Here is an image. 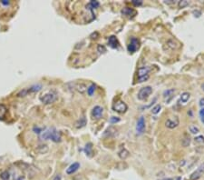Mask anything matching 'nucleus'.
I'll return each instance as SVG.
<instances>
[{
    "label": "nucleus",
    "mask_w": 204,
    "mask_h": 180,
    "mask_svg": "<svg viewBox=\"0 0 204 180\" xmlns=\"http://www.w3.org/2000/svg\"><path fill=\"white\" fill-rule=\"evenodd\" d=\"M39 137L42 140L51 139V140L55 142V143H58V142L61 141V134H60V132L58 130L55 129L54 127L47 128V129L44 130L39 135Z\"/></svg>",
    "instance_id": "1"
},
{
    "label": "nucleus",
    "mask_w": 204,
    "mask_h": 180,
    "mask_svg": "<svg viewBox=\"0 0 204 180\" xmlns=\"http://www.w3.org/2000/svg\"><path fill=\"white\" fill-rule=\"evenodd\" d=\"M39 99L41 102L44 103V104L50 105V104H53V103H54L57 100V94L54 91H50L45 94L41 95Z\"/></svg>",
    "instance_id": "2"
},
{
    "label": "nucleus",
    "mask_w": 204,
    "mask_h": 180,
    "mask_svg": "<svg viewBox=\"0 0 204 180\" xmlns=\"http://www.w3.org/2000/svg\"><path fill=\"white\" fill-rule=\"evenodd\" d=\"M152 70L151 66H141L138 69V82L139 83H142L149 78V73Z\"/></svg>",
    "instance_id": "3"
},
{
    "label": "nucleus",
    "mask_w": 204,
    "mask_h": 180,
    "mask_svg": "<svg viewBox=\"0 0 204 180\" xmlns=\"http://www.w3.org/2000/svg\"><path fill=\"white\" fill-rule=\"evenodd\" d=\"M152 93V87L150 86H147L142 87V88L140 89L139 93H138V98L140 100H146L148 97L151 96V94Z\"/></svg>",
    "instance_id": "4"
},
{
    "label": "nucleus",
    "mask_w": 204,
    "mask_h": 180,
    "mask_svg": "<svg viewBox=\"0 0 204 180\" xmlns=\"http://www.w3.org/2000/svg\"><path fill=\"white\" fill-rule=\"evenodd\" d=\"M128 109V106L122 100H117L113 105V110L117 113H124Z\"/></svg>",
    "instance_id": "5"
},
{
    "label": "nucleus",
    "mask_w": 204,
    "mask_h": 180,
    "mask_svg": "<svg viewBox=\"0 0 204 180\" xmlns=\"http://www.w3.org/2000/svg\"><path fill=\"white\" fill-rule=\"evenodd\" d=\"M140 48V41L137 39L136 37H132L131 42L127 47V49L130 53H134L136 52V50Z\"/></svg>",
    "instance_id": "6"
},
{
    "label": "nucleus",
    "mask_w": 204,
    "mask_h": 180,
    "mask_svg": "<svg viewBox=\"0 0 204 180\" xmlns=\"http://www.w3.org/2000/svg\"><path fill=\"white\" fill-rule=\"evenodd\" d=\"M103 114H104V108L100 106H95L93 108V110H92V116L96 120L101 119V118L103 117Z\"/></svg>",
    "instance_id": "7"
},
{
    "label": "nucleus",
    "mask_w": 204,
    "mask_h": 180,
    "mask_svg": "<svg viewBox=\"0 0 204 180\" xmlns=\"http://www.w3.org/2000/svg\"><path fill=\"white\" fill-rule=\"evenodd\" d=\"M203 173H204V163L201 164V166L199 167L196 169V170L191 175L190 179H191V180H198L199 178L201 177V176L203 175Z\"/></svg>",
    "instance_id": "8"
},
{
    "label": "nucleus",
    "mask_w": 204,
    "mask_h": 180,
    "mask_svg": "<svg viewBox=\"0 0 204 180\" xmlns=\"http://www.w3.org/2000/svg\"><path fill=\"white\" fill-rule=\"evenodd\" d=\"M180 124V120H179V117L178 116H174L173 118H169L167 119L165 122V126L170 128V129H173V128L177 127Z\"/></svg>",
    "instance_id": "9"
},
{
    "label": "nucleus",
    "mask_w": 204,
    "mask_h": 180,
    "mask_svg": "<svg viewBox=\"0 0 204 180\" xmlns=\"http://www.w3.org/2000/svg\"><path fill=\"white\" fill-rule=\"evenodd\" d=\"M145 129V119L144 116H141L139 117L138 121H137V124H136V131L138 135H142V133L144 132Z\"/></svg>",
    "instance_id": "10"
},
{
    "label": "nucleus",
    "mask_w": 204,
    "mask_h": 180,
    "mask_svg": "<svg viewBox=\"0 0 204 180\" xmlns=\"http://www.w3.org/2000/svg\"><path fill=\"white\" fill-rule=\"evenodd\" d=\"M122 14L124 15V16L129 17V18H132V17H134L137 15V12H136V10L132 9V8L124 7V9L122 10Z\"/></svg>",
    "instance_id": "11"
},
{
    "label": "nucleus",
    "mask_w": 204,
    "mask_h": 180,
    "mask_svg": "<svg viewBox=\"0 0 204 180\" xmlns=\"http://www.w3.org/2000/svg\"><path fill=\"white\" fill-rule=\"evenodd\" d=\"M108 45L112 48H117L119 47V42L118 39L116 38L115 35H111L108 38Z\"/></svg>",
    "instance_id": "12"
},
{
    "label": "nucleus",
    "mask_w": 204,
    "mask_h": 180,
    "mask_svg": "<svg viewBox=\"0 0 204 180\" xmlns=\"http://www.w3.org/2000/svg\"><path fill=\"white\" fill-rule=\"evenodd\" d=\"M79 168H80V164L79 163H77V162L73 163L67 169H66V173H67L68 175H72L74 172L77 171Z\"/></svg>",
    "instance_id": "13"
},
{
    "label": "nucleus",
    "mask_w": 204,
    "mask_h": 180,
    "mask_svg": "<svg viewBox=\"0 0 204 180\" xmlns=\"http://www.w3.org/2000/svg\"><path fill=\"white\" fill-rule=\"evenodd\" d=\"M175 92V89L174 88H171V89H167L163 92V97H164V99L166 100V102H169L173 96V94H174Z\"/></svg>",
    "instance_id": "14"
},
{
    "label": "nucleus",
    "mask_w": 204,
    "mask_h": 180,
    "mask_svg": "<svg viewBox=\"0 0 204 180\" xmlns=\"http://www.w3.org/2000/svg\"><path fill=\"white\" fill-rule=\"evenodd\" d=\"M74 89H76L78 92H80L81 94H84L85 91H87V86H85L84 84H83V83H80V84L74 83Z\"/></svg>",
    "instance_id": "15"
},
{
    "label": "nucleus",
    "mask_w": 204,
    "mask_h": 180,
    "mask_svg": "<svg viewBox=\"0 0 204 180\" xmlns=\"http://www.w3.org/2000/svg\"><path fill=\"white\" fill-rule=\"evenodd\" d=\"M86 123H87V121H86L85 116H82V117H80V119H78L77 121L75 122L74 125H75L76 128H82V127L85 126Z\"/></svg>",
    "instance_id": "16"
},
{
    "label": "nucleus",
    "mask_w": 204,
    "mask_h": 180,
    "mask_svg": "<svg viewBox=\"0 0 204 180\" xmlns=\"http://www.w3.org/2000/svg\"><path fill=\"white\" fill-rule=\"evenodd\" d=\"M43 86L41 84H37V85H34L32 86H30L27 88V91H28V94L30 93H35V92H38L42 89Z\"/></svg>",
    "instance_id": "17"
},
{
    "label": "nucleus",
    "mask_w": 204,
    "mask_h": 180,
    "mask_svg": "<svg viewBox=\"0 0 204 180\" xmlns=\"http://www.w3.org/2000/svg\"><path fill=\"white\" fill-rule=\"evenodd\" d=\"M100 7V3L98 1H91L87 6H86V8L91 10L92 11V14H93V9H95Z\"/></svg>",
    "instance_id": "18"
},
{
    "label": "nucleus",
    "mask_w": 204,
    "mask_h": 180,
    "mask_svg": "<svg viewBox=\"0 0 204 180\" xmlns=\"http://www.w3.org/2000/svg\"><path fill=\"white\" fill-rule=\"evenodd\" d=\"M7 113V109L6 106L0 105V120H4L5 119Z\"/></svg>",
    "instance_id": "19"
},
{
    "label": "nucleus",
    "mask_w": 204,
    "mask_h": 180,
    "mask_svg": "<svg viewBox=\"0 0 204 180\" xmlns=\"http://www.w3.org/2000/svg\"><path fill=\"white\" fill-rule=\"evenodd\" d=\"M115 132H116V130L114 129V128L113 126H110L109 128H107V129L105 130V132L104 133V137H112V136L114 135Z\"/></svg>",
    "instance_id": "20"
},
{
    "label": "nucleus",
    "mask_w": 204,
    "mask_h": 180,
    "mask_svg": "<svg viewBox=\"0 0 204 180\" xmlns=\"http://www.w3.org/2000/svg\"><path fill=\"white\" fill-rule=\"evenodd\" d=\"M129 155H130L129 151L127 150V149H125V148L122 149V150H121V151H119V153H118V156H119V157H120V158H122V159H125V158H127V157H129Z\"/></svg>",
    "instance_id": "21"
},
{
    "label": "nucleus",
    "mask_w": 204,
    "mask_h": 180,
    "mask_svg": "<svg viewBox=\"0 0 204 180\" xmlns=\"http://www.w3.org/2000/svg\"><path fill=\"white\" fill-rule=\"evenodd\" d=\"M190 97H191V94L189 93V92H184V93H182L181 96V101L185 104V103H187L189 101Z\"/></svg>",
    "instance_id": "22"
},
{
    "label": "nucleus",
    "mask_w": 204,
    "mask_h": 180,
    "mask_svg": "<svg viewBox=\"0 0 204 180\" xmlns=\"http://www.w3.org/2000/svg\"><path fill=\"white\" fill-rule=\"evenodd\" d=\"M93 145H92V143H88V144H86V146L84 147V152L85 154L87 155L88 157H91L92 156V153H93V151H92V149H93V147H92Z\"/></svg>",
    "instance_id": "23"
},
{
    "label": "nucleus",
    "mask_w": 204,
    "mask_h": 180,
    "mask_svg": "<svg viewBox=\"0 0 204 180\" xmlns=\"http://www.w3.org/2000/svg\"><path fill=\"white\" fill-rule=\"evenodd\" d=\"M37 151L40 154H45L48 151V147L47 145H40L37 148Z\"/></svg>",
    "instance_id": "24"
},
{
    "label": "nucleus",
    "mask_w": 204,
    "mask_h": 180,
    "mask_svg": "<svg viewBox=\"0 0 204 180\" xmlns=\"http://www.w3.org/2000/svg\"><path fill=\"white\" fill-rule=\"evenodd\" d=\"M95 88H96V86L95 84H91L89 87H87V94L91 96H93L94 93V91H95Z\"/></svg>",
    "instance_id": "25"
},
{
    "label": "nucleus",
    "mask_w": 204,
    "mask_h": 180,
    "mask_svg": "<svg viewBox=\"0 0 204 180\" xmlns=\"http://www.w3.org/2000/svg\"><path fill=\"white\" fill-rule=\"evenodd\" d=\"M161 109V105H156L155 106L152 107V113L153 115H157L158 113H159Z\"/></svg>",
    "instance_id": "26"
},
{
    "label": "nucleus",
    "mask_w": 204,
    "mask_h": 180,
    "mask_svg": "<svg viewBox=\"0 0 204 180\" xmlns=\"http://www.w3.org/2000/svg\"><path fill=\"white\" fill-rule=\"evenodd\" d=\"M0 177H1L2 180H9L10 174L7 171H4V172L1 173V175H0Z\"/></svg>",
    "instance_id": "27"
},
{
    "label": "nucleus",
    "mask_w": 204,
    "mask_h": 180,
    "mask_svg": "<svg viewBox=\"0 0 204 180\" xmlns=\"http://www.w3.org/2000/svg\"><path fill=\"white\" fill-rule=\"evenodd\" d=\"M189 130H190V132L192 133V134H198L199 132H200V130H199V127L194 126V125L190 126V127H189Z\"/></svg>",
    "instance_id": "28"
},
{
    "label": "nucleus",
    "mask_w": 204,
    "mask_h": 180,
    "mask_svg": "<svg viewBox=\"0 0 204 180\" xmlns=\"http://www.w3.org/2000/svg\"><path fill=\"white\" fill-rule=\"evenodd\" d=\"M190 143H191V138H190V137L185 136L184 139L182 140V145H183V147L189 146V145H190Z\"/></svg>",
    "instance_id": "29"
},
{
    "label": "nucleus",
    "mask_w": 204,
    "mask_h": 180,
    "mask_svg": "<svg viewBox=\"0 0 204 180\" xmlns=\"http://www.w3.org/2000/svg\"><path fill=\"white\" fill-rule=\"evenodd\" d=\"M28 95V91H27V88H25V89H23V90H21L19 92V93L17 95L18 97H24V96H27Z\"/></svg>",
    "instance_id": "30"
},
{
    "label": "nucleus",
    "mask_w": 204,
    "mask_h": 180,
    "mask_svg": "<svg viewBox=\"0 0 204 180\" xmlns=\"http://www.w3.org/2000/svg\"><path fill=\"white\" fill-rule=\"evenodd\" d=\"M194 141L196 143H200V144H204V137L203 136H198L194 138Z\"/></svg>",
    "instance_id": "31"
},
{
    "label": "nucleus",
    "mask_w": 204,
    "mask_h": 180,
    "mask_svg": "<svg viewBox=\"0 0 204 180\" xmlns=\"http://www.w3.org/2000/svg\"><path fill=\"white\" fill-rule=\"evenodd\" d=\"M187 6H189V2L186 1V0H183V1L179 2V7L180 8H183V7H185Z\"/></svg>",
    "instance_id": "32"
},
{
    "label": "nucleus",
    "mask_w": 204,
    "mask_h": 180,
    "mask_svg": "<svg viewBox=\"0 0 204 180\" xmlns=\"http://www.w3.org/2000/svg\"><path fill=\"white\" fill-rule=\"evenodd\" d=\"M119 121H120V118L117 117V116H112L110 118V123H111V124H116V123L119 122Z\"/></svg>",
    "instance_id": "33"
},
{
    "label": "nucleus",
    "mask_w": 204,
    "mask_h": 180,
    "mask_svg": "<svg viewBox=\"0 0 204 180\" xmlns=\"http://www.w3.org/2000/svg\"><path fill=\"white\" fill-rule=\"evenodd\" d=\"M97 50H98V52H99V53H104V52H106V48H105V47H104V46H102V45H98Z\"/></svg>",
    "instance_id": "34"
},
{
    "label": "nucleus",
    "mask_w": 204,
    "mask_h": 180,
    "mask_svg": "<svg viewBox=\"0 0 204 180\" xmlns=\"http://www.w3.org/2000/svg\"><path fill=\"white\" fill-rule=\"evenodd\" d=\"M33 130L35 131V133H37V134H38V135H40L41 133H42L44 130H43V128H41V127H38V126H35L34 128H33Z\"/></svg>",
    "instance_id": "35"
},
{
    "label": "nucleus",
    "mask_w": 204,
    "mask_h": 180,
    "mask_svg": "<svg viewBox=\"0 0 204 180\" xmlns=\"http://www.w3.org/2000/svg\"><path fill=\"white\" fill-rule=\"evenodd\" d=\"M132 3L136 7H139V6H142V0H132Z\"/></svg>",
    "instance_id": "36"
},
{
    "label": "nucleus",
    "mask_w": 204,
    "mask_h": 180,
    "mask_svg": "<svg viewBox=\"0 0 204 180\" xmlns=\"http://www.w3.org/2000/svg\"><path fill=\"white\" fill-rule=\"evenodd\" d=\"M199 114H200V116L201 118V121L204 120V107H202V108L200 110V113H199Z\"/></svg>",
    "instance_id": "37"
},
{
    "label": "nucleus",
    "mask_w": 204,
    "mask_h": 180,
    "mask_svg": "<svg viewBox=\"0 0 204 180\" xmlns=\"http://www.w3.org/2000/svg\"><path fill=\"white\" fill-rule=\"evenodd\" d=\"M200 106H202V107L204 106V98H203V97L200 99Z\"/></svg>",
    "instance_id": "38"
},
{
    "label": "nucleus",
    "mask_w": 204,
    "mask_h": 180,
    "mask_svg": "<svg viewBox=\"0 0 204 180\" xmlns=\"http://www.w3.org/2000/svg\"><path fill=\"white\" fill-rule=\"evenodd\" d=\"M61 175H56V176H55V177L54 178V180H61Z\"/></svg>",
    "instance_id": "39"
},
{
    "label": "nucleus",
    "mask_w": 204,
    "mask_h": 180,
    "mask_svg": "<svg viewBox=\"0 0 204 180\" xmlns=\"http://www.w3.org/2000/svg\"><path fill=\"white\" fill-rule=\"evenodd\" d=\"M162 180H173L172 178H164V179H162Z\"/></svg>",
    "instance_id": "40"
},
{
    "label": "nucleus",
    "mask_w": 204,
    "mask_h": 180,
    "mask_svg": "<svg viewBox=\"0 0 204 180\" xmlns=\"http://www.w3.org/2000/svg\"><path fill=\"white\" fill-rule=\"evenodd\" d=\"M175 180H181V177H176Z\"/></svg>",
    "instance_id": "41"
},
{
    "label": "nucleus",
    "mask_w": 204,
    "mask_h": 180,
    "mask_svg": "<svg viewBox=\"0 0 204 180\" xmlns=\"http://www.w3.org/2000/svg\"><path fill=\"white\" fill-rule=\"evenodd\" d=\"M201 87H202V89H203V91H204V84H203V85L201 86Z\"/></svg>",
    "instance_id": "42"
},
{
    "label": "nucleus",
    "mask_w": 204,
    "mask_h": 180,
    "mask_svg": "<svg viewBox=\"0 0 204 180\" xmlns=\"http://www.w3.org/2000/svg\"><path fill=\"white\" fill-rule=\"evenodd\" d=\"M202 122H203V123H204V120H202Z\"/></svg>",
    "instance_id": "43"
}]
</instances>
